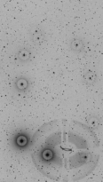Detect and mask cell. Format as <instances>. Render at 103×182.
I'll return each instance as SVG.
<instances>
[{"label":"cell","instance_id":"obj_1","mask_svg":"<svg viewBox=\"0 0 103 182\" xmlns=\"http://www.w3.org/2000/svg\"><path fill=\"white\" fill-rule=\"evenodd\" d=\"M101 143L94 131L73 119L44 124L32 138L31 156L36 169L59 182L80 180L97 166Z\"/></svg>","mask_w":103,"mask_h":182}]
</instances>
